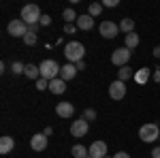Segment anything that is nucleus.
<instances>
[{
    "label": "nucleus",
    "mask_w": 160,
    "mask_h": 158,
    "mask_svg": "<svg viewBox=\"0 0 160 158\" xmlns=\"http://www.w3.org/2000/svg\"><path fill=\"white\" fill-rule=\"evenodd\" d=\"M88 152H90V158H105L107 156V143L105 141H94L88 147Z\"/></svg>",
    "instance_id": "9d476101"
},
{
    "label": "nucleus",
    "mask_w": 160,
    "mask_h": 158,
    "mask_svg": "<svg viewBox=\"0 0 160 158\" xmlns=\"http://www.w3.org/2000/svg\"><path fill=\"white\" fill-rule=\"evenodd\" d=\"M13 147H15V141H13V137H9V135L0 137V154H11Z\"/></svg>",
    "instance_id": "4468645a"
},
{
    "label": "nucleus",
    "mask_w": 160,
    "mask_h": 158,
    "mask_svg": "<svg viewBox=\"0 0 160 158\" xmlns=\"http://www.w3.org/2000/svg\"><path fill=\"white\" fill-rule=\"evenodd\" d=\"M75 30H77V24H64V32L66 34H75Z\"/></svg>",
    "instance_id": "c85d7f7f"
},
{
    "label": "nucleus",
    "mask_w": 160,
    "mask_h": 158,
    "mask_svg": "<svg viewBox=\"0 0 160 158\" xmlns=\"http://www.w3.org/2000/svg\"><path fill=\"white\" fill-rule=\"evenodd\" d=\"M98 32H100V37H105V38H115V37H118V32H120V26L115 24V22L105 19V22H100Z\"/></svg>",
    "instance_id": "423d86ee"
},
{
    "label": "nucleus",
    "mask_w": 160,
    "mask_h": 158,
    "mask_svg": "<svg viewBox=\"0 0 160 158\" xmlns=\"http://www.w3.org/2000/svg\"><path fill=\"white\" fill-rule=\"evenodd\" d=\"M128 60H130V49L128 47H118L113 54H111V62L115 64V66H126L128 64Z\"/></svg>",
    "instance_id": "39448f33"
},
{
    "label": "nucleus",
    "mask_w": 160,
    "mask_h": 158,
    "mask_svg": "<svg viewBox=\"0 0 160 158\" xmlns=\"http://www.w3.org/2000/svg\"><path fill=\"white\" fill-rule=\"evenodd\" d=\"M51 133H53V128H51V126H47V128H45V130H43V135H47V137H49Z\"/></svg>",
    "instance_id": "e433bc0d"
},
{
    "label": "nucleus",
    "mask_w": 160,
    "mask_h": 158,
    "mask_svg": "<svg viewBox=\"0 0 160 158\" xmlns=\"http://www.w3.org/2000/svg\"><path fill=\"white\" fill-rule=\"evenodd\" d=\"M7 30H9L11 37H22V38H24L26 34H28V24H26L24 19H13Z\"/></svg>",
    "instance_id": "0eeeda50"
},
{
    "label": "nucleus",
    "mask_w": 160,
    "mask_h": 158,
    "mask_svg": "<svg viewBox=\"0 0 160 158\" xmlns=\"http://www.w3.org/2000/svg\"><path fill=\"white\" fill-rule=\"evenodd\" d=\"M109 96L113 98V100H122V98L126 96V84L120 81V79H115V81L109 85Z\"/></svg>",
    "instance_id": "1a4fd4ad"
},
{
    "label": "nucleus",
    "mask_w": 160,
    "mask_h": 158,
    "mask_svg": "<svg viewBox=\"0 0 160 158\" xmlns=\"http://www.w3.org/2000/svg\"><path fill=\"white\" fill-rule=\"evenodd\" d=\"M64 56H66V60L71 62V64L81 62V60H83V56H86V47H83V43H79V41H71V43H66V45H64Z\"/></svg>",
    "instance_id": "f257e3e1"
},
{
    "label": "nucleus",
    "mask_w": 160,
    "mask_h": 158,
    "mask_svg": "<svg viewBox=\"0 0 160 158\" xmlns=\"http://www.w3.org/2000/svg\"><path fill=\"white\" fill-rule=\"evenodd\" d=\"M38 28H41L38 24H32V26H28V32H34V34H37V30H38Z\"/></svg>",
    "instance_id": "f704fd0d"
},
{
    "label": "nucleus",
    "mask_w": 160,
    "mask_h": 158,
    "mask_svg": "<svg viewBox=\"0 0 160 158\" xmlns=\"http://www.w3.org/2000/svg\"><path fill=\"white\" fill-rule=\"evenodd\" d=\"M81 118H83L86 122H94V120H96V111H94V109H86Z\"/></svg>",
    "instance_id": "bb28decb"
},
{
    "label": "nucleus",
    "mask_w": 160,
    "mask_h": 158,
    "mask_svg": "<svg viewBox=\"0 0 160 158\" xmlns=\"http://www.w3.org/2000/svg\"><path fill=\"white\" fill-rule=\"evenodd\" d=\"M11 71H13V75H22L26 71V64H22V62H13V64H11Z\"/></svg>",
    "instance_id": "393cba45"
},
{
    "label": "nucleus",
    "mask_w": 160,
    "mask_h": 158,
    "mask_svg": "<svg viewBox=\"0 0 160 158\" xmlns=\"http://www.w3.org/2000/svg\"><path fill=\"white\" fill-rule=\"evenodd\" d=\"M124 43H126L124 47H128L130 51H132V49H135L137 45H139V34H137V32H130V34H126V38H124Z\"/></svg>",
    "instance_id": "412c9836"
},
{
    "label": "nucleus",
    "mask_w": 160,
    "mask_h": 158,
    "mask_svg": "<svg viewBox=\"0 0 160 158\" xmlns=\"http://www.w3.org/2000/svg\"><path fill=\"white\" fill-rule=\"evenodd\" d=\"M38 69H41V77L43 79H47V81H53V79H58L60 77V64L56 60H43L38 64Z\"/></svg>",
    "instance_id": "f03ea898"
},
{
    "label": "nucleus",
    "mask_w": 160,
    "mask_h": 158,
    "mask_svg": "<svg viewBox=\"0 0 160 158\" xmlns=\"http://www.w3.org/2000/svg\"><path fill=\"white\" fill-rule=\"evenodd\" d=\"M152 158H160V145L152 150Z\"/></svg>",
    "instance_id": "473e14b6"
},
{
    "label": "nucleus",
    "mask_w": 160,
    "mask_h": 158,
    "mask_svg": "<svg viewBox=\"0 0 160 158\" xmlns=\"http://www.w3.org/2000/svg\"><path fill=\"white\" fill-rule=\"evenodd\" d=\"M158 126H160V122H158Z\"/></svg>",
    "instance_id": "ea45409f"
},
{
    "label": "nucleus",
    "mask_w": 160,
    "mask_h": 158,
    "mask_svg": "<svg viewBox=\"0 0 160 158\" xmlns=\"http://www.w3.org/2000/svg\"><path fill=\"white\" fill-rule=\"evenodd\" d=\"M37 90H49V81L47 79H37Z\"/></svg>",
    "instance_id": "cd10ccee"
},
{
    "label": "nucleus",
    "mask_w": 160,
    "mask_h": 158,
    "mask_svg": "<svg viewBox=\"0 0 160 158\" xmlns=\"http://www.w3.org/2000/svg\"><path fill=\"white\" fill-rule=\"evenodd\" d=\"M113 158H130V154H128V152H118Z\"/></svg>",
    "instance_id": "72a5a7b5"
},
{
    "label": "nucleus",
    "mask_w": 160,
    "mask_h": 158,
    "mask_svg": "<svg viewBox=\"0 0 160 158\" xmlns=\"http://www.w3.org/2000/svg\"><path fill=\"white\" fill-rule=\"evenodd\" d=\"M105 158H113V156H105Z\"/></svg>",
    "instance_id": "58836bf2"
},
{
    "label": "nucleus",
    "mask_w": 160,
    "mask_h": 158,
    "mask_svg": "<svg viewBox=\"0 0 160 158\" xmlns=\"http://www.w3.org/2000/svg\"><path fill=\"white\" fill-rule=\"evenodd\" d=\"M120 4V0H105L102 2V7H118Z\"/></svg>",
    "instance_id": "7c9ffc66"
},
{
    "label": "nucleus",
    "mask_w": 160,
    "mask_h": 158,
    "mask_svg": "<svg viewBox=\"0 0 160 158\" xmlns=\"http://www.w3.org/2000/svg\"><path fill=\"white\" fill-rule=\"evenodd\" d=\"M77 28H79V30H92V28H94V17H92V15H79Z\"/></svg>",
    "instance_id": "2eb2a0df"
},
{
    "label": "nucleus",
    "mask_w": 160,
    "mask_h": 158,
    "mask_svg": "<svg viewBox=\"0 0 160 158\" xmlns=\"http://www.w3.org/2000/svg\"><path fill=\"white\" fill-rule=\"evenodd\" d=\"M75 66H77V71H83V69H86V62L81 60V62H77V64H75Z\"/></svg>",
    "instance_id": "c9c22d12"
},
{
    "label": "nucleus",
    "mask_w": 160,
    "mask_h": 158,
    "mask_svg": "<svg viewBox=\"0 0 160 158\" xmlns=\"http://www.w3.org/2000/svg\"><path fill=\"white\" fill-rule=\"evenodd\" d=\"M148 79H149V69H139L135 73V81L137 84H148Z\"/></svg>",
    "instance_id": "4be33fe9"
},
{
    "label": "nucleus",
    "mask_w": 160,
    "mask_h": 158,
    "mask_svg": "<svg viewBox=\"0 0 160 158\" xmlns=\"http://www.w3.org/2000/svg\"><path fill=\"white\" fill-rule=\"evenodd\" d=\"M154 56H156V58H160V45H156V47H154Z\"/></svg>",
    "instance_id": "4c0bfd02"
},
{
    "label": "nucleus",
    "mask_w": 160,
    "mask_h": 158,
    "mask_svg": "<svg viewBox=\"0 0 160 158\" xmlns=\"http://www.w3.org/2000/svg\"><path fill=\"white\" fill-rule=\"evenodd\" d=\"M24 75L28 77V79H41V69H38L37 64H26Z\"/></svg>",
    "instance_id": "6ab92c4d"
},
{
    "label": "nucleus",
    "mask_w": 160,
    "mask_h": 158,
    "mask_svg": "<svg viewBox=\"0 0 160 158\" xmlns=\"http://www.w3.org/2000/svg\"><path fill=\"white\" fill-rule=\"evenodd\" d=\"M100 13H102V2H92L88 7V15H92V17H98Z\"/></svg>",
    "instance_id": "b1692460"
},
{
    "label": "nucleus",
    "mask_w": 160,
    "mask_h": 158,
    "mask_svg": "<svg viewBox=\"0 0 160 158\" xmlns=\"http://www.w3.org/2000/svg\"><path fill=\"white\" fill-rule=\"evenodd\" d=\"M120 30L126 32V34L135 32V19H132V17H124L122 22H120Z\"/></svg>",
    "instance_id": "aec40b11"
},
{
    "label": "nucleus",
    "mask_w": 160,
    "mask_h": 158,
    "mask_svg": "<svg viewBox=\"0 0 160 158\" xmlns=\"http://www.w3.org/2000/svg\"><path fill=\"white\" fill-rule=\"evenodd\" d=\"M71 156L75 158H90V152H88V147H83L81 143H75L71 147Z\"/></svg>",
    "instance_id": "f3484780"
},
{
    "label": "nucleus",
    "mask_w": 160,
    "mask_h": 158,
    "mask_svg": "<svg viewBox=\"0 0 160 158\" xmlns=\"http://www.w3.org/2000/svg\"><path fill=\"white\" fill-rule=\"evenodd\" d=\"M118 79L120 81H128V79H135V71L126 64V66H122V69H118Z\"/></svg>",
    "instance_id": "a211bd4d"
},
{
    "label": "nucleus",
    "mask_w": 160,
    "mask_h": 158,
    "mask_svg": "<svg viewBox=\"0 0 160 158\" xmlns=\"http://www.w3.org/2000/svg\"><path fill=\"white\" fill-rule=\"evenodd\" d=\"M139 139L143 143H154L160 139V126L158 124H143L139 128Z\"/></svg>",
    "instance_id": "7ed1b4c3"
},
{
    "label": "nucleus",
    "mask_w": 160,
    "mask_h": 158,
    "mask_svg": "<svg viewBox=\"0 0 160 158\" xmlns=\"http://www.w3.org/2000/svg\"><path fill=\"white\" fill-rule=\"evenodd\" d=\"M77 73H79V71H77V66H75V64H71V62H66V64L60 69V79L71 81V79H75V75H77Z\"/></svg>",
    "instance_id": "ddd939ff"
},
{
    "label": "nucleus",
    "mask_w": 160,
    "mask_h": 158,
    "mask_svg": "<svg viewBox=\"0 0 160 158\" xmlns=\"http://www.w3.org/2000/svg\"><path fill=\"white\" fill-rule=\"evenodd\" d=\"M41 17H43V13H41V9H38L37 4H26L24 9H22V15H19V19H24L28 26L38 24Z\"/></svg>",
    "instance_id": "20e7f679"
},
{
    "label": "nucleus",
    "mask_w": 160,
    "mask_h": 158,
    "mask_svg": "<svg viewBox=\"0 0 160 158\" xmlns=\"http://www.w3.org/2000/svg\"><path fill=\"white\" fill-rule=\"evenodd\" d=\"M88 128H90V122H86L83 118H79V120H75L73 124H71V135L77 137V139H81V137L88 135Z\"/></svg>",
    "instance_id": "6e6552de"
},
{
    "label": "nucleus",
    "mask_w": 160,
    "mask_h": 158,
    "mask_svg": "<svg viewBox=\"0 0 160 158\" xmlns=\"http://www.w3.org/2000/svg\"><path fill=\"white\" fill-rule=\"evenodd\" d=\"M51 24V17L49 15H43V17H41V22H38V26H49Z\"/></svg>",
    "instance_id": "c756f323"
},
{
    "label": "nucleus",
    "mask_w": 160,
    "mask_h": 158,
    "mask_svg": "<svg viewBox=\"0 0 160 158\" xmlns=\"http://www.w3.org/2000/svg\"><path fill=\"white\" fill-rule=\"evenodd\" d=\"M158 141H160V139H158Z\"/></svg>",
    "instance_id": "a19ab883"
},
{
    "label": "nucleus",
    "mask_w": 160,
    "mask_h": 158,
    "mask_svg": "<svg viewBox=\"0 0 160 158\" xmlns=\"http://www.w3.org/2000/svg\"><path fill=\"white\" fill-rule=\"evenodd\" d=\"M152 77H154V81H158V84H160V66H156V71H154Z\"/></svg>",
    "instance_id": "2f4dec72"
},
{
    "label": "nucleus",
    "mask_w": 160,
    "mask_h": 158,
    "mask_svg": "<svg viewBox=\"0 0 160 158\" xmlns=\"http://www.w3.org/2000/svg\"><path fill=\"white\" fill-rule=\"evenodd\" d=\"M62 17H64V24H73V22H77V19H79V15L75 13V9H64Z\"/></svg>",
    "instance_id": "5701e85b"
},
{
    "label": "nucleus",
    "mask_w": 160,
    "mask_h": 158,
    "mask_svg": "<svg viewBox=\"0 0 160 158\" xmlns=\"http://www.w3.org/2000/svg\"><path fill=\"white\" fill-rule=\"evenodd\" d=\"M30 147L34 150V152H43L45 147H47V135L43 133H37L30 137Z\"/></svg>",
    "instance_id": "9b49d317"
},
{
    "label": "nucleus",
    "mask_w": 160,
    "mask_h": 158,
    "mask_svg": "<svg viewBox=\"0 0 160 158\" xmlns=\"http://www.w3.org/2000/svg\"><path fill=\"white\" fill-rule=\"evenodd\" d=\"M64 90H66V81L64 79H53V81H49V92L51 94H64Z\"/></svg>",
    "instance_id": "dca6fc26"
},
{
    "label": "nucleus",
    "mask_w": 160,
    "mask_h": 158,
    "mask_svg": "<svg viewBox=\"0 0 160 158\" xmlns=\"http://www.w3.org/2000/svg\"><path fill=\"white\" fill-rule=\"evenodd\" d=\"M24 43L28 45V47H32V45H37V34H34V32H28V34L24 37Z\"/></svg>",
    "instance_id": "a878e982"
},
{
    "label": "nucleus",
    "mask_w": 160,
    "mask_h": 158,
    "mask_svg": "<svg viewBox=\"0 0 160 158\" xmlns=\"http://www.w3.org/2000/svg\"><path fill=\"white\" fill-rule=\"evenodd\" d=\"M56 113H58L60 118H64V120H66V118H73V113H75L73 103H64V100L58 103V105H56Z\"/></svg>",
    "instance_id": "f8f14e48"
}]
</instances>
